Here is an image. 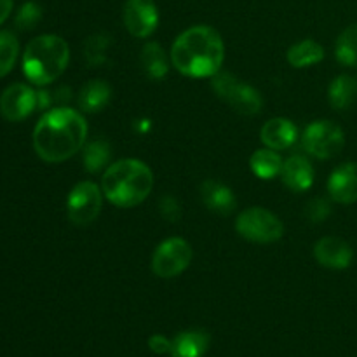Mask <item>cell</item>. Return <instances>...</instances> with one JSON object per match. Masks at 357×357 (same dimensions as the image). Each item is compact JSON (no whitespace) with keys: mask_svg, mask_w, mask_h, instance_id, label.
Masks as SVG:
<instances>
[{"mask_svg":"<svg viewBox=\"0 0 357 357\" xmlns=\"http://www.w3.org/2000/svg\"><path fill=\"white\" fill-rule=\"evenodd\" d=\"M87 131L82 112L68 107L52 108L35 126L33 149L45 162H65L84 149Z\"/></svg>","mask_w":357,"mask_h":357,"instance_id":"6da1fadb","label":"cell"},{"mask_svg":"<svg viewBox=\"0 0 357 357\" xmlns=\"http://www.w3.org/2000/svg\"><path fill=\"white\" fill-rule=\"evenodd\" d=\"M225 44L215 28L197 24L180 33L171 47V65L190 79H211L222 72Z\"/></svg>","mask_w":357,"mask_h":357,"instance_id":"7a4b0ae2","label":"cell"},{"mask_svg":"<svg viewBox=\"0 0 357 357\" xmlns=\"http://www.w3.org/2000/svg\"><path fill=\"white\" fill-rule=\"evenodd\" d=\"M153 188V173L143 160L122 159L110 164L101 178V190L115 208H135Z\"/></svg>","mask_w":357,"mask_h":357,"instance_id":"3957f363","label":"cell"},{"mask_svg":"<svg viewBox=\"0 0 357 357\" xmlns=\"http://www.w3.org/2000/svg\"><path fill=\"white\" fill-rule=\"evenodd\" d=\"M70 61V47L59 35H38L28 42L23 52V73L35 86L54 82L66 70Z\"/></svg>","mask_w":357,"mask_h":357,"instance_id":"277c9868","label":"cell"},{"mask_svg":"<svg viewBox=\"0 0 357 357\" xmlns=\"http://www.w3.org/2000/svg\"><path fill=\"white\" fill-rule=\"evenodd\" d=\"M211 86L218 98H222L230 108L243 115H257L261 110V100L260 93L255 89L250 84L243 82L232 73L218 72L215 77H211Z\"/></svg>","mask_w":357,"mask_h":357,"instance_id":"5b68a950","label":"cell"},{"mask_svg":"<svg viewBox=\"0 0 357 357\" xmlns=\"http://www.w3.org/2000/svg\"><path fill=\"white\" fill-rule=\"evenodd\" d=\"M236 230L243 239L257 244L275 243L284 234V225L265 208H248L237 216Z\"/></svg>","mask_w":357,"mask_h":357,"instance_id":"8992f818","label":"cell"},{"mask_svg":"<svg viewBox=\"0 0 357 357\" xmlns=\"http://www.w3.org/2000/svg\"><path fill=\"white\" fill-rule=\"evenodd\" d=\"M194 250L181 237H169L155 248L152 255V272L160 279H173L183 274L192 264Z\"/></svg>","mask_w":357,"mask_h":357,"instance_id":"52a82bcc","label":"cell"},{"mask_svg":"<svg viewBox=\"0 0 357 357\" xmlns=\"http://www.w3.org/2000/svg\"><path fill=\"white\" fill-rule=\"evenodd\" d=\"M302 143L309 155L324 160L342 152L345 145V135L340 126L324 119V121H314L307 126Z\"/></svg>","mask_w":357,"mask_h":357,"instance_id":"ba28073f","label":"cell"},{"mask_svg":"<svg viewBox=\"0 0 357 357\" xmlns=\"http://www.w3.org/2000/svg\"><path fill=\"white\" fill-rule=\"evenodd\" d=\"M103 190L101 185L86 180L77 183L66 199V213L73 225L86 227L100 216L103 208Z\"/></svg>","mask_w":357,"mask_h":357,"instance_id":"9c48e42d","label":"cell"},{"mask_svg":"<svg viewBox=\"0 0 357 357\" xmlns=\"http://www.w3.org/2000/svg\"><path fill=\"white\" fill-rule=\"evenodd\" d=\"M122 20L132 37L146 38L157 30L159 10L153 0H128L122 10Z\"/></svg>","mask_w":357,"mask_h":357,"instance_id":"30bf717a","label":"cell"},{"mask_svg":"<svg viewBox=\"0 0 357 357\" xmlns=\"http://www.w3.org/2000/svg\"><path fill=\"white\" fill-rule=\"evenodd\" d=\"M33 110H37V93L26 84H10L0 96V114L6 121H24Z\"/></svg>","mask_w":357,"mask_h":357,"instance_id":"8fae6325","label":"cell"},{"mask_svg":"<svg viewBox=\"0 0 357 357\" xmlns=\"http://www.w3.org/2000/svg\"><path fill=\"white\" fill-rule=\"evenodd\" d=\"M314 258L323 267L342 271V268H347L352 264L354 253H352V248L347 241L340 239V237L328 236L316 243V246H314Z\"/></svg>","mask_w":357,"mask_h":357,"instance_id":"7c38bea8","label":"cell"},{"mask_svg":"<svg viewBox=\"0 0 357 357\" xmlns=\"http://www.w3.org/2000/svg\"><path fill=\"white\" fill-rule=\"evenodd\" d=\"M328 194L338 204H354L357 201V164H340L328 178Z\"/></svg>","mask_w":357,"mask_h":357,"instance_id":"4fadbf2b","label":"cell"},{"mask_svg":"<svg viewBox=\"0 0 357 357\" xmlns=\"http://www.w3.org/2000/svg\"><path fill=\"white\" fill-rule=\"evenodd\" d=\"M298 138V129L289 119L274 117L264 124L260 131V139L265 146L272 150H288L295 145Z\"/></svg>","mask_w":357,"mask_h":357,"instance_id":"5bb4252c","label":"cell"},{"mask_svg":"<svg viewBox=\"0 0 357 357\" xmlns=\"http://www.w3.org/2000/svg\"><path fill=\"white\" fill-rule=\"evenodd\" d=\"M281 180L291 192H305L314 185V167L303 155H291L282 162Z\"/></svg>","mask_w":357,"mask_h":357,"instance_id":"9a60e30c","label":"cell"},{"mask_svg":"<svg viewBox=\"0 0 357 357\" xmlns=\"http://www.w3.org/2000/svg\"><path fill=\"white\" fill-rule=\"evenodd\" d=\"M202 204L216 215H230L236 209L237 199L227 185L216 180H206L201 185Z\"/></svg>","mask_w":357,"mask_h":357,"instance_id":"2e32d148","label":"cell"},{"mask_svg":"<svg viewBox=\"0 0 357 357\" xmlns=\"http://www.w3.org/2000/svg\"><path fill=\"white\" fill-rule=\"evenodd\" d=\"M112 100V87L110 84L101 79H93L82 86L77 96V105H79L82 114H98Z\"/></svg>","mask_w":357,"mask_h":357,"instance_id":"e0dca14e","label":"cell"},{"mask_svg":"<svg viewBox=\"0 0 357 357\" xmlns=\"http://www.w3.org/2000/svg\"><path fill=\"white\" fill-rule=\"evenodd\" d=\"M209 349V335L204 330H187L173 338L171 357H204Z\"/></svg>","mask_w":357,"mask_h":357,"instance_id":"ac0fdd59","label":"cell"},{"mask_svg":"<svg viewBox=\"0 0 357 357\" xmlns=\"http://www.w3.org/2000/svg\"><path fill=\"white\" fill-rule=\"evenodd\" d=\"M286 59L295 68H309V66L317 65L324 59V47L319 42L312 38H303L296 42L286 52Z\"/></svg>","mask_w":357,"mask_h":357,"instance_id":"d6986e66","label":"cell"},{"mask_svg":"<svg viewBox=\"0 0 357 357\" xmlns=\"http://www.w3.org/2000/svg\"><path fill=\"white\" fill-rule=\"evenodd\" d=\"M328 100L335 110H349L357 100V79L352 75H338L328 87Z\"/></svg>","mask_w":357,"mask_h":357,"instance_id":"ffe728a7","label":"cell"},{"mask_svg":"<svg viewBox=\"0 0 357 357\" xmlns=\"http://www.w3.org/2000/svg\"><path fill=\"white\" fill-rule=\"evenodd\" d=\"M282 162L284 160L281 159L278 150L265 146V149L255 150L250 159V167L255 173V176H258L260 180H272L278 174H281Z\"/></svg>","mask_w":357,"mask_h":357,"instance_id":"44dd1931","label":"cell"},{"mask_svg":"<svg viewBox=\"0 0 357 357\" xmlns=\"http://www.w3.org/2000/svg\"><path fill=\"white\" fill-rule=\"evenodd\" d=\"M139 61H142V66L146 75L153 80L164 79L167 70H169V61H167L166 51L157 42H149V44L143 45Z\"/></svg>","mask_w":357,"mask_h":357,"instance_id":"7402d4cb","label":"cell"},{"mask_svg":"<svg viewBox=\"0 0 357 357\" xmlns=\"http://www.w3.org/2000/svg\"><path fill=\"white\" fill-rule=\"evenodd\" d=\"M112 159V149L105 139H96V142H91L87 145H84L82 149V164L86 167L87 173L96 174L101 171H107V167L110 166Z\"/></svg>","mask_w":357,"mask_h":357,"instance_id":"603a6c76","label":"cell"},{"mask_svg":"<svg viewBox=\"0 0 357 357\" xmlns=\"http://www.w3.org/2000/svg\"><path fill=\"white\" fill-rule=\"evenodd\" d=\"M337 61L344 66H357V23L345 28L335 44Z\"/></svg>","mask_w":357,"mask_h":357,"instance_id":"cb8c5ba5","label":"cell"},{"mask_svg":"<svg viewBox=\"0 0 357 357\" xmlns=\"http://www.w3.org/2000/svg\"><path fill=\"white\" fill-rule=\"evenodd\" d=\"M110 44V37L105 33H96L87 37V40L84 42V56H86L87 65L93 66V68L103 66L108 59L107 51Z\"/></svg>","mask_w":357,"mask_h":357,"instance_id":"d4e9b609","label":"cell"},{"mask_svg":"<svg viewBox=\"0 0 357 357\" xmlns=\"http://www.w3.org/2000/svg\"><path fill=\"white\" fill-rule=\"evenodd\" d=\"M20 54V42L13 31H0V79L6 77L16 65Z\"/></svg>","mask_w":357,"mask_h":357,"instance_id":"484cf974","label":"cell"},{"mask_svg":"<svg viewBox=\"0 0 357 357\" xmlns=\"http://www.w3.org/2000/svg\"><path fill=\"white\" fill-rule=\"evenodd\" d=\"M40 20H42L40 6L35 2H26L21 6L20 10H17L14 23H16V28L26 31V30H31V28L37 26L38 21Z\"/></svg>","mask_w":357,"mask_h":357,"instance_id":"4316f807","label":"cell"},{"mask_svg":"<svg viewBox=\"0 0 357 357\" xmlns=\"http://www.w3.org/2000/svg\"><path fill=\"white\" fill-rule=\"evenodd\" d=\"M330 213H331L330 201H326V199H323V197L312 199V201H310L305 208L307 218H309L312 223L324 222V220L330 216Z\"/></svg>","mask_w":357,"mask_h":357,"instance_id":"83f0119b","label":"cell"},{"mask_svg":"<svg viewBox=\"0 0 357 357\" xmlns=\"http://www.w3.org/2000/svg\"><path fill=\"white\" fill-rule=\"evenodd\" d=\"M171 345H173V340L166 338L164 335H152L149 338L150 351L155 352V354H169Z\"/></svg>","mask_w":357,"mask_h":357,"instance_id":"f1b7e54d","label":"cell"},{"mask_svg":"<svg viewBox=\"0 0 357 357\" xmlns=\"http://www.w3.org/2000/svg\"><path fill=\"white\" fill-rule=\"evenodd\" d=\"M160 213H162L164 218H167L169 222H176L178 216L181 215L180 206H178V202L174 201L173 197H164L162 201H160Z\"/></svg>","mask_w":357,"mask_h":357,"instance_id":"f546056e","label":"cell"},{"mask_svg":"<svg viewBox=\"0 0 357 357\" xmlns=\"http://www.w3.org/2000/svg\"><path fill=\"white\" fill-rule=\"evenodd\" d=\"M10 10H13V0H0V24L9 17Z\"/></svg>","mask_w":357,"mask_h":357,"instance_id":"4dcf8cb0","label":"cell"}]
</instances>
